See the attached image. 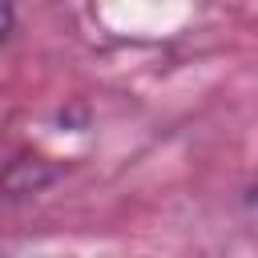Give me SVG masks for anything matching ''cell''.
<instances>
[{
  "label": "cell",
  "instance_id": "cell-1",
  "mask_svg": "<svg viewBox=\"0 0 258 258\" xmlns=\"http://www.w3.org/2000/svg\"><path fill=\"white\" fill-rule=\"evenodd\" d=\"M12 24H16V8H12V0H0V44L8 40Z\"/></svg>",
  "mask_w": 258,
  "mask_h": 258
}]
</instances>
